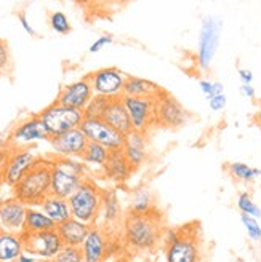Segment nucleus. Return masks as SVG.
I'll return each mask as SVG.
<instances>
[{
	"label": "nucleus",
	"mask_w": 261,
	"mask_h": 262,
	"mask_svg": "<svg viewBox=\"0 0 261 262\" xmlns=\"http://www.w3.org/2000/svg\"><path fill=\"white\" fill-rule=\"evenodd\" d=\"M58 226L51 221L42 209H37L34 206L28 208V214H26V229L24 232L37 233V232H47V230H55Z\"/></svg>",
	"instance_id": "nucleus-26"
},
{
	"label": "nucleus",
	"mask_w": 261,
	"mask_h": 262,
	"mask_svg": "<svg viewBox=\"0 0 261 262\" xmlns=\"http://www.w3.org/2000/svg\"><path fill=\"white\" fill-rule=\"evenodd\" d=\"M37 160H38L37 155L29 147L13 150L7 157V160L2 166L4 182L8 184L10 187H15L18 182L31 171L32 166L37 163Z\"/></svg>",
	"instance_id": "nucleus-12"
},
{
	"label": "nucleus",
	"mask_w": 261,
	"mask_h": 262,
	"mask_svg": "<svg viewBox=\"0 0 261 262\" xmlns=\"http://www.w3.org/2000/svg\"><path fill=\"white\" fill-rule=\"evenodd\" d=\"M38 262H53V260H38Z\"/></svg>",
	"instance_id": "nucleus-46"
},
{
	"label": "nucleus",
	"mask_w": 261,
	"mask_h": 262,
	"mask_svg": "<svg viewBox=\"0 0 261 262\" xmlns=\"http://www.w3.org/2000/svg\"><path fill=\"white\" fill-rule=\"evenodd\" d=\"M221 21L215 16H205L199 31V47H197V64L202 71H207L212 66L216 50L219 45Z\"/></svg>",
	"instance_id": "nucleus-7"
},
{
	"label": "nucleus",
	"mask_w": 261,
	"mask_h": 262,
	"mask_svg": "<svg viewBox=\"0 0 261 262\" xmlns=\"http://www.w3.org/2000/svg\"><path fill=\"white\" fill-rule=\"evenodd\" d=\"M124 240L133 251H154L164 240L160 214L128 213L124 219Z\"/></svg>",
	"instance_id": "nucleus-1"
},
{
	"label": "nucleus",
	"mask_w": 261,
	"mask_h": 262,
	"mask_svg": "<svg viewBox=\"0 0 261 262\" xmlns=\"http://www.w3.org/2000/svg\"><path fill=\"white\" fill-rule=\"evenodd\" d=\"M28 208L24 203L13 199H7L0 202V230L10 233L23 235L26 229V214Z\"/></svg>",
	"instance_id": "nucleus-16"
},
{
	"label": "nucleus",
	"mask_w": 261,
	"mask_h": 262,
	"mask_svg": "<svg viewBox=\"0 0 261 262\" xmlns=\"http://www.w3.org/2000/svg\"><path fill=\"white\" fill-rule=\"evenodd\" d=\"M154 211L152 193L148 187H138L133 192L132 202H130V211L133 214H149Z\"/></svg>",
	"instance_id": "nucleus-27"
},
{
	"label": "nucleus",
	"mask_w": 261,
	"mask_h": 262,
	"mask_svg": "<svg viewBox=\"0 0 261 262\" xmlns=\"http://www.w3.org/2000/svg\"><path fill=\"white\" fill-rule=\"evenodd\" d=\"M41 120L47 126L48 133L51 138L59 136L63 133H68L71 129L81 128L85 115L82 111H75L66 106H61L58 102L50 104L48 107H45L41 114Z\"/></svg>",
	"instance_id": "nucleus-6"
},
{
	"label": "nucleus",
	"mask_w": 261,
	"mask_h": 262,
	"mask_svg": "<svg viewBox=\"0 0 261 262\" xmlns=\"http://www.w3.org/2000/svg\"><path fill=\"white\" fill-rule=\"evenodd\" d=\"M10 64V50H8V43L0 38V74L5 72L8 69Z\"/></svg>",
	"instance_id": "nucleus-37"
},
{
	"label": "nucleus",
	"mask_w": 261,
	"mask_h": 262,
	"mask_svg": "<svg viewBox=\"0 0 261 262\" xmlns=\"http://www.w3.org/2000/svg\"><path fill=\"white\" fill-rule=\"evenodd\" d=\"M114 42V37L112 35H101V37H98L96 40L90 45V48H88V53H98L99 50H103L104 47H108V45H111Z\"/></svg>",
	"instance_id": "nucleus-38"
},
{
	"label": "nucleus",
	"mask_w": 261,
	"mask_h": 262,
	"mask_svg": "<svg viewBox=\"0 0 261 262\" xmlns=\"http://www.w3.org/2000/svg\"><path fill=\"white\" fill-rule=\"evenodd\" d=\"M101 213L106 219L108 224H115L122 221V209L121 203L117 200V195L114 190H103V208Z\"/></svg>",
	"instance_id": "nucleus-28"
},
{
	"label": "nucleus",
	"mask_w": 261,
	"mask_h": 262,
	"mask_svg": "<svg viewBox=\"0 0 261 262\" xmlns=\"http://www.w3.org/2000/svg\"><path fill=\"white\" fill-rule=\"evenodd\" d=\"M195 224L167 230L164 235L167 262H204L200 227H194Z\"/></svg>",
	"instance_id": "nucleus-2"
},
{
	"label": "nucleus",
	"mask_w": 261,
	"mask_h": 262,
	"mask_svg": "<svg viewBox=\"0 0 261 262\" xmlns=\"http://www.w3.org/2000/svg\"><path fill=\"white\" fill-rule=\"evenodd\" d=\"M189 112L170 93H165L155 99V125L165 128H179L189 122Z\"/></svg>",
	"instance_id": "nucleus-10"
},
{
	"label": "nucleus",
	"mask_w": 261,
	"mask_h": 262,
	"mask_svg": "<svg viewBox=\"0 0 261 262\" xmlns=\"http://www.w3.org/2000/svg\"><path fill=\"white\" fill-rule=\"evenodd\" d=\"M111 99L104 96H93V99L90 101V104L85 107L84 115L85 119H103L104 111L109 106Z\"/></svg>",
	"instance_id": "nucleus-32"
},
{
	"label": "nucleus",
	"mask_w": 261,
	"mask_h": 262,
	"mask_svg": "<svg viewBox=\"0 0 261 262\" xmlns=\"http://www.w3.org/2000/svg\"><path fill=\"white\" fill-rule=\"evenodd\" d=\"M18 19H19V24H21V28L28 32L29 35H35V29L31 26V23L28 21V16H26V13H18Z\"/></svg>",
	"instance_id": "nucleus-40"
},
{
	"label": "nucleus",
	"mask_w": 261,
	"mask_h": 262,
	"mask_svg": "<svg viewBox=\"0 0 261 262\" xmlns=\"http://www.w3.org/2000/svg\"><path fill=\"white\" fill-rule=\"evenodd\" d=\"M228 104V99H226V95H218V96H213L212 99H208V106L213 112H219L226 107Z\"/></svg>",
	"instance_id": "nucleus-39"
},
{
	"label": "nucleus",
	"mask_w": 261,
	"mask_h": 262,
	"mask_svg": "<svg viewBox=\"0 0 261 262\" xmlns=\"http://www.w3.org/2000/svg\"><path fill=\"white\" fill-rule=\"evenodd\" d=\"M240 93L245 98H250V99H253L256 96V91L252 85H240Z\"/></svg>",
	"instance_id": "nucleus-42"
},
{
	"label": "nucleus",
	"mask_w": 261,
	"mask_h": 262,
	"mask_svg": "<svg viewBox=\"0 0 261 262\" xmlns=\"http://www.w3.org/2000/svg\"><path fill=\"white\" fill-rule=\"evenodd\" d=\"M84 262H104L109 256V238L106 232L98 226H91L84 242Z\"/></svg>",
	"instance_id": "nucleus-18"
},
{
	"label": "nucleus",
	"mask_w": 261,
	"mask_h": 262,
	"mask_svg": "<svg viewBox=\"0 0 261 262\" xmlns=\"http://www.w3.org/2000/svg\"><path fill=\"white\" fill-rule=\"evenodd\" d=\"M48 142L56 157H61V159H75V157H82V154L85 152L88 139L81 128H75L68 131V133L51 138Z\"/></svg>",
	"instance_id": "nucleus-17"
},
{
	"label": "nucleus",
	"mask_w": 261,
	"mask_h": 262,
	"mask_svg": "<svg viewBox=\"0 0 261 262\" xmlns=\"http://www.w3.org/2000/svg\"><path fill=\"white\" fill-rule=\"evenodd\" d=\"M16 262H38V257H35V256H32V254H29L28 251H24L19 257H18V260Z\"/></svg>",
	"instance_id": "nucleus-43"
},
{
	"label": "nucleus",
	"mask_w": 261,
	"mask_h": 262,
	"mask_svg": "<svg viewBox=\"0 0 261 262\" xmlns=\"http://www.w3.org/2000/svg\"><path fill=\"white\" fill-rule=\"evenodd\" d=\"M4 182V173H2V168H0V184Z\"/></svg>",
	"instance_id": "nucleus-45"
},
{
	"label": "nucleus",
	"mask_w": 261,
	"mask_h": 262,
	"mask_svg": "<svg viewBox=\"0 0 261 262\" xmlns=\"http://www.w3.org/2000/svg\"><path fill=\"white\" fill-rule=\"evenodd\" d=\"M95 96L119 99L124 96V85L127 75L117 68H103L87 75Z\"/></svg>",
	"instance_id": "nucleus-8"
},
{
	"label": "nucleus",
	"mask_w": 261,
	"mask_h": 262,
	"mask_svg": "<svg viewBox=\"0 0 261 262\" xmlns=\"http://www.w3.org/2000/svg\"><path fill=\"white\" fill-rule=\"evenodd\" d=\"M239 78L242 85H252L253 82V72L250 69H239Z\"/></svg>",
	"instance_id": "nucleus-41"
},
{
	"label": "nucleus",
	"mask_w": 261,
	"mask_h": 262,
	"mask_svg": "<svg viewBox=\"0 0 261 262\" xmlns=\"http://www.w3.org/2000/svg\"><path fill=\"white\" fill-rule=\"evenodd\" d=\"M53 262H84L82 248L75 246H63L61 251L56 254Z\"/></svg>",
	"instance_id": "nucleus-34"
},
{
	"label": "nucleus",
	"mask_w": 261,
	"mask_h": 262,
	"mask_svg": "<svg viewBox=\"0 0 261 262\" xmlns=\"http://www.w3.org/2000/svg\"><path fill=\"white\" fill-rule=\"evenodd\" d=\"M103 173L109 181L117 182V184H122V182H125L130 178V174L133 173V168L130 166L124 149L109 150L108 160L103 166Z\"/></svg>",
	"instance_id": "nucleus-19"
},
{
	"label": "nucleus",
	"mask_w": 261,
	"mask_h": 262,
	"mask_svg": "<svg viewBox=\"0 0 261 262\" xmlns=\"http://www.w3.org/2000/svg\"><path fill=\"white\" fill-rule=\"evenodd\" d=\"M24 253L21 235L0 230V262H16Z\"/></svg>",
	"instance_id": "nucleus-25"
},
{
	"label": "nucleus",
	"mask_w": 261,
	"mask_h": 262,
	"mask_svg": "<svg viewBox=\"0 0 261 262\" xmlns=\"http://www.w3.org/2000/svg\"><path fill=\"white\" fill-rule=\"evenodd\" d=\"M50 26H51V29H53L56 34H69L71 32V23L68 19V16L64 15L63 11H53L50 15Z\"/></svg>",
	"instance_id": "nucleus-33"
},
{
	"label": "nucleus",
	"mask_w": 261,
	"mask_h": 262,
	"mask_svg": "<svg viewBox=\"0 0 261 262\" xmlns=\"http://www.w3.org/2000/svg\"><path fill=\"white\" fill-rule=\"evenodd\" d=\"M108 155H109V150L106 147L99 146L96 142H90L87 144L85 147V152L82 154V162L84 163H88V165H95V166H99L103 169L104 163L108 160Z\"/></svg>",
	"instance_id": "nucleus-30"
},
{
	"label": "nucleus",
	"mask_w": 261,
	"mask_h": 262,
	"mask_svg": "<svg viewBox=\"0 0 261 262\" xmlns=\"http://www.w3.org/2000/svg\"><path fill=\"white\" fill-rule=\"evenodd\" d=\"M90 229H91V226L85 224V222H82V221H77L74 217L68 219L66 222H63V224H59L56 227L63 245L64 246H75V248H81L84 245Z\"/></svg>",
	"instance_id": "nucleus-23"
},
{
	"label": "nucleus",
	"mask_w": 261,
	"mask_h": 262,
	"mask_svg": "<svg viewBox=\"0 0 261 262\" xmlns=\"http://www.w3.org/2000/svg\"><path fill=\"white\" fill-rule=\"evenodd\" d=\"M240 221L247 230V235L250 237L252 242H261V226L258 219L247 216V214H240Z\"/></svg>",
	"instance_id": "nucleus-35"
},
{
	"label": "nucleus",
	"mask_w": 261,
	"mask_h": 262,
	"mask_svg": "<svg viewBox=\"0 0 261 262\" xmlns=\"http://www.w3.org/2000/svg\"><path fill=\"white\" fill-rule=\"evenodd\" d=\"M122 149L130 166L133 169L139 168L148 159V135L132 131V133L125 136V142Z\"/></svg>",
	"instance_id": "nucleus-20"
},
{
	"label": "nucleus",
	"mask_w": 261,
	"mask_h": 262,
	"mask_svg": "<svg viewBox=\"0 0 261 262\" xmlns=\"http://www.w3.org/2000/svg\"><path fill=\"white\" fill-rule=\"evenodd\" d=\"M199 86L207 99H212L213 96H218V95H225V86L221 82H213V80H208V78H202L199 82Z\"/></svg>",
	"instance_id": "nucleus-36"
},
{
	"label": "nucleus",
	"mask_w": 261,
	"mask_h": 262,
	"mask_svg": "<svg viewBox=\"0 0 261 262\" xmlns=\"http://www.w3.org/2000/svg\"><path fill=\"white\" fill-rule=\"evenodd\" d=\"M87 166L74 159H56L51 160V190L50 195L59 196V199H69V196L81 187L87 179Z\"/></svg>",
	"instance_id": "nucleus-4"
},
{
	"label": "nucleus",
	"mask_w": 261,
	"mask_h": 262,
	"mask_svg": "<svg viewBox=\"0 0 261 262\" xmlns=\"http://www.w3.org/2000/svg\"><path fill=\"white\" fill-rule=\"evenodd\" d=\"M122 102L132 120L133 131L148 135V129L155 125V99L122 96Z\"/></svg>",
	"instance_id": "nucleus-13"
},
{
	"label": "nucleus",
	"mask_w": 261,
	"mask_h": 262,
	"mask_svg": "<svg viewBox=\"0 0 261 262\" xmlns=\"http://www.w3.org/2000/svg\"><path fill=\"white\" fill-rule=\"evenodd\" d=\"M253 123L261 129V104H259V109L255 112V115H253Z\"/></svg>",
	"instance_id": "nucleus-44"
},
{
	"label": "nucleus",
	"mask_w": 261,
	"mask_h": 262,
	"mask_svg": "<svg viewBox=\"0 0 261 262\" xmlns=\"http://www.w3.org/2000/svg\"><path fill=\"white\" fill-rule=\"evenodd\" d=\"M51 190V160L38 159L31 171L13 187V196L26 206H41Z\"/></svg>",
	"instance_id": "nucleus-3"
},
{
	"label": "nucleus",
	"mask_w": 261,
	"mask_h": 262,
	"mask_svg": "<svg viewBox=\"0 0 261 262\" xmlns=\"http://www.w3.org/2000/svg\"><path fill=\"white\" fill-rule=\"evenodd\" d=\"M69 208L74 219L93 226L98 221L103 208V190L93 181L85 179L69 199Z\"/></svg>",
	"instance_id": "nucleus-5"
},
{
	"label": "nucleus",
	"mask_w": 261,
	"mask_h": 262,
	"mask_svg": "<svg viewBox=\"0 0 261 262\" xmlns=\"http://www.w3.org/2000/svg\"><path fill=\"white\" fill-rule=\"evenodd\" d=\"M21 238L24 243V251H28L41 260H53L64 246L56 229L37 233L24 232Z\"/></svg>",
	"instance_id": "nucleus-9"
},
{
	"label": "nucleus",
	"mask_w": 261,
	"mask_h": 262,
	"mask_svg": "<svg viewBox=\"0 0 261 262\" xmlns=\"http://www.w3.org/2000/svg\"><path fill=\"white\" fill-rule=\"evenodd\" d=\"M165 93L157 83L141 77L127 75V80L124 85V96H132V98H149V99H157Z\"/></svg>",
	"instance_id": "nucleus-22"
},
{
	"label": "nucleus",
	"mask_w": 261,
	"mask_h": 262,
	"mask_svg": "<svg viewBox=\"0 0 261 262\" xmlns=\"http://www.w3.org/2000/svg\"><path fill=\"white\" fill-rule=\"evenodd\" d=\"M93 96L95 93H93V90H91L88 78L84 77L81 80H75L66 86H63L55 102L61 104V106L84 112L85 107L90 104V101L93 99Z\"/></svg>",
	"instance_id": "nucleus-15"
},
{
	"label": "nucleus",
	"mask_w": 261,
	"mask_h": 262,
	"mask_svg": "<svg viewBox=\"0 0 261 262\" xmlns=\"http://www.w3.org/2000/svg\"><path fill=\"white\" fill-rule=\"evenodd\" d=\"M50 139L51 136L48 133V129L38 115H32L29 119L18 123L13 128L11 135L8 138L10 144H13L16 149H23V146L34 144L37 141H50Z\"/></svg>",
	"instance_id": "nucleus-14"
},
{
	"label": "nucleus",
	"mask_w": 261,
	"mask_h": 262,
	"mask_svg": "<svg viewBox=\"0 0 261 262\" xmlns=\"http://www.w3.org/2000/svg\"><path fill=\"white\" fill-rule=\"evenodd\" d=\"M237 208L242 214H247V216H252L255 219H259L261 217V208L253 202L252 195L249 192H240L239 196H237Z\"/></svg>",
	"instance_id": "nucleus-31"
},
{
	"label": "nucleus",
	"mask_w": 261,
	"mask_h": 262,
	"mask_svg": "<svg viewBox=\"0 0 261 262\" xmlns=\"http://www.w3.org/2000/svg\"><path fill=\"white\" fill-rule=\"evenodd\" d=\"M103 120L106 122L108 125H111L114 129L119 131L121 135L127 136L133 131V126H132V120H130V115L124 106L122 102V98L119 99H111L109 106L104 111V115H103Z\"/></svg>",
	"instance_id": "nucleus-21"
},
{
	"label": "nucleus",
	"mask_w": 261,
	"mask_h": 262,
	"mask_svg": "<svg viewBox=\"0 0 261 262\" xmlns=\"http://www.w3.org/2000/svg\"><path fill=\"white\" fill-rule=\"evenodd\" d=\"M81 129L90 142H96L108 150L124 147L125 136L114 129L111 125H108L103 119H84Z\"/></svg>",
	"instance_id": "nucleus-11"
},
{
	"label": "nucleus",
	"mask_w": 261,
	"mask_h": 262,
	"mask_svg": "<svg viewBox=\"0 0 261 262\" xmlns=\"http://www.w3.org/2000/svg\"><path fill=\"white\" fill-rule=\"evenodd\" d=\"M226 169L232 179L240 181V182H252L261 176L259 168H253V166L242 163V162H232L226 166Z\"/></svg>",
	"instance_id": "nucleus-29"
},
{
	"label": "nucleus",
	"mask_w": 261,
	"mask_h": 262,
	"mask_svg": "<svg viewBox=\"0 0 261 262\" xmlns=\"http://www.w3.org/2000/svg\"><path fill=\"white\" fill-rule=\"evenodd\" d=\"M41 209L56 226L63 224V222H66L68 219L72 217L69 202L66 199H59V196H55V195H48L41 203Z\"/></svg>",
	"instance_id": "nucleus-24"
}]
</instances>
